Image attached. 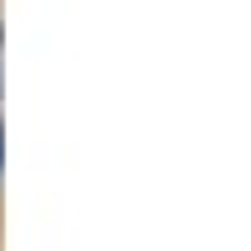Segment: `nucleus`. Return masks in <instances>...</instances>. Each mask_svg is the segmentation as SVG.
<instances>
[{"mask_svg": "<svg viewBox=\"0 0 251 251\" xmlns=\"http://www.w3.org/2000/svg\"><path fill=\"white\" fill-rule=\"evenodd\" d=\"M0 91H5V30H0Z\"/></svg>", "mask_w": 251, "mask_h": 251, "instance_id": "nucleus-1", "label": "nucleus"}, {"mask_svg": "<svg viewBox=\"0 0 251 251\" xmlns=\"http://www.w3.org/2000/svg\"><path fill=\"white\" fill-rule=\"evenodd\" d=\"M0 166H5V131H0Z\"/></svg>", "mask_w": 251, "mask_h": 251, "instance_id": "nucleus-2", "label": "nucleus"}]
</instances>
